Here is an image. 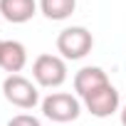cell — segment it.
Instances as JSON below:
<instances>
[{
    "label": "cell",
    "instance_id": "obj_1",
    "mask_svg": "<svg viewBox=\"0 0 126 126\" xmlns=\"http://www.w3.org/2000/svg\"><path fill=\"white\" fill-rule=\"evenodd\" d=\"M94 37L87 27H67L57 37V49L62 52L64 59H82L92 52Z\"/></svg>",
    "mask_w": 126,
    "mask_h": 126
},
{
    "label": "cell",
    "instance_id": "obj_2",
    "mask_svg": "<svg viewBox=\"0 0 126 126\" xmlns=\"http://www.w3.org/2000/svg\"><path fill=\"white\" fill-rule=\"evenodd\" d=\"M3 94L10 104L20 106V109H32L37 101H40V94H37V87L20 77V74H8L5 82H3Z\"/></svg>",
    "mask_w": 126,
    "mask_h": 126
},
{
    "label": "cell",
    "instance_id": "obj_3",
    "mask_svg": "<svg viewBox=\"0 0 126 126\" xmlns=\"http://www.w3.org/2000/svg\"><path fill=\"white\" fill-rule=\"evenodd\" d=\"M42 114L57 124H69L79 116V101L72 96V94H64V92H54L49 94L45 101H42Z\"/></svg>",
    "mask_w": 126,
    "mask_h": 126
},
{
    "label": "cell",
    "instance_id": "obj_4",
    "mask_svg": "<svg viewBox=\"0 0 126 126\" xmlns=\"http://www.w3.org/2000/svg\"><path fill=\"white\" fill-rule=\"evenodd\" d=\"M32 74L42 87H59L67 79V64L57 54H40L32 64Z\"/></svg>",
    "mask_w": 126,
    "mask_h": 126
},
{
    "label": "cell",
    "instance_id": "obj_5",
    "mask_svg": "<svg viewBox=\"0 0 126 126\" xmlns=\"http://www.w3.org/2000/svg\"><path fill=\"white\" fill-rule=\"evenodd\" d=\"M84 106H87V111H89L92 116H96V119L111 116V114L119 109V92H116V87L109 82L106 87L92 92L89 96H84Z\"/></svg>",
    "mask_w": 126,
    "mask_h": 126
},
{
    "label": "cell",
    "instance_id": "obj_6",
    "mask_svg": "<svg viewBox=\"0 0 126 126\" xmlns=\"http://www.w3.org/2000/svg\"><path fill=\"white\" fill-rule=\"evenodd\" d=\"M106 84H109V77H106V72L101 67H84V69H79L74 74V89H77V94L82 99L89 96L92 92L106 87Z\"/></svg>",
    "mask_w": 126,
    "mask_h": 126
},
{
    "label": "cell",
    "instance_id": "obj_7",
    "mask_svg": "<svg viewBox=\"0 0 126 126\" xmlns=\"http://www.w3.org/2000/svg\"><path fill=\"white\" fill-rule=\"evenodd\" d=\"M27 62V49L17 40H3V52H0V67L10 74H17Z\"/></svg>",
    "mask_w": 126,
    "mask_h": 126
},
{
    "label": "cell",
    "instance_id": "obj_8",
    "mask_svg": "<svg viewBox=\"0 0 126 126\" xmlns=\"http://www.w3.org/2000/svg\"><path fill=\"white\" fill-rule=\"evenodd\" d=\"M35 10H37L35 0H0V13H3V17L8 22H15V25L32 20Z\"/></svg>",
    "mask_w": 126,
    "mask_h": 126
},
{
    "label": "cell",
    "instance_id": "obj_9",
    "mask_svg": "<svg viewBox=\"0 0 126 126\" xmlns=\"http://www.w3.org/2000/svg\"><path fill=\"white\" fill-rule=\"evenodd\" d=\"M40 8L49 20H64L74 13L77 0H40Z\"/></svg>",
    "mask_w": 126,
    "mask_h": 126
},
{
    "label": "cell",
    "instance_id": "obj_10",
    "mask_svg": "<svg viewBox=\"0 0 126 126\" xmlns=\"http://www.w3.org/2000/svg\"><path fill=\"white\" fill-rule=\"evenodd\" d=\"M8 126H42V124L35 116H30V114H17V116H13L8 121Z\"/></svg>",
    "mask_w": 126,
    "mask_h": 126
},
{
    "label": "cell",
    "instance_id": "obj_11",
    "mask_svg": "<svg viewBox=\"0 0 126 126\" xmlns=\"http://www.w3.org/2000/svg\"><path fill=\"white\" fill-rule=\"evenodd\" d=\"M121 124L126 126V106H124V111H121Z\"/></svg>",
    "mask_w": 126,
    "mask_h": 126
},
{
    "label": "cell",
    "instance_id": "obj_12",
    "mask_svg": "<svg viewBox=\"0 0 126 126\" xmlns=\"http://www.w3.org/2000/svg\"><path fill=\"white\" fill-rule=\"evenodd\" d=\"M0 52H3V40H0Z\"/></svg>",
    "mask_w": 126,
    "mask_h": 126
}]
</instances>
